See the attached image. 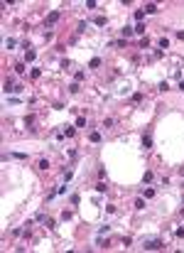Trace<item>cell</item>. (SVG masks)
<instances>
[{"mask_svg":"<svg viewBox=\"0 0 184 253\" xmlns=\"http://www.w3.org/2000/svg\"><path fill=\"white\" fill-rule=\"evenodd\" d=\"M165 248V243L160 241V238H152V241H145V251H160Z\"/></svg>","mask_w":184,"mask_h":253,"instance_id":"1","label":"cell"},{"mask_svg":"<svg viewBox=\"0 0 184 253\" xmlns=\"http://www.w3.org/2000/svg\"><path fill=\"white\" fill-rule=\"evenodd\" d=\"M142 148H145V150H150V148H152V135H142Z\"/></svg>","mask_w":184,"mask_h":253,"instance_id":"2","label":"cell"},{"mask_svg":"<svg viewBox=\"0 0 184 253\" xmlns=\"http://www.w3.org/2000/svg\"><path fill=\"white\" fill-rule=\"evenodd\" d=\"M57 20H59V10H54V12H49V15H47V22H49V25H54Z\"/></svg>","mask_w":184,"mask_h":253,"instance_id":"3","label":"cell"},{"mask_svg":"<svg viewBox=\"0 0 184 253\" xmlns=\"http://www.w3.org/2000/svg\"><path fill=\"white\" fill-rule=\"evenodd\" d=\"M152 12H157V5H155V3H147L145 5V15H152Z\"/></svg>","mask_w":184,"mask_h":253,"instance_id":"4","label":"cell"},{"mask_svg":"<svg viewBox=\"0 0 184 253\" xmlns=\"http://www.w3.org/2000/svg\"><path fill=\"white\" fill-rule=\"evenodd\" d=\"M25 59H27V61H35V59H37V52L27 49V52H25Z\"/></svg>","mask_w":184,"mask_h":253,"instance_id":"5","label":"cell"},{"mask_svg":"<svg viewBox=\"0 0 184 253\" xmlns=\"http://www.w3.org/2000/svg\"><path fill=\"white\" fill-rule=\"evenodd\" d=\"M88 140H91V143H101V133H98V130H93L91 135H88Z\"/></svg>","mask_w":184,"mask_h":253,"instance_id":"6","label":"cell"},{"mask_svg":"<svg viewBox=\"0 0 184 253\" xmlns=\"http://www.w3.org/2000/svg\"><path fill=\"white\" fill-rule=\"evenodd\" d=\"M106 189H108V184H106V182H98V184H96V192H98V194H103Z\"/></svg>","mask_w":184,"mask_h":253,"instance_id":"7","label":"cell"},{"mask_svg":"<svg viewBox=\"0 0 184 253\" xmlns=\"http://www.w3.org/2000/svg\"><path fill=\"white\" fill-rule=\"evenodd\" d=\"M133 32H135V30H133V27H128V25H125V27H123V37H133Z\"/></svg>","mask_w":184,"mask_h":253,"instance_id":"8","label":"cell"},{"mask_svg":"<svg viewBox=\"0 0 184 253\" xmlns=\"http://www.w3.org/2000/svg\"><path fill=\"white\" fill-rule=\"evenodd\" d=\"M74 133H76V128H71V125H66V128H64V135H66V138H71Z\"/></svg>","mask_w":184,"mask_h":253,"instance_id":"9","label":"cell"},{"mask_svg":"<svg viewBox=\"0 0 184 253\" xmlns=\"http://www.w3.org/2000/svg\"><path fill=\"white\" fill-rule=\"evenodd\" d=\"M142 194H145V199H152V197H155V189L147 187V189H142Z\"/></svg>","mask_w":184,"mask_h":253,"instance_id":"10","label":"cell"},{"mask_svg":"<svg viewBox=\"0 0 184 253\" xmlns=\"http://www.w3.org/2000/svg\"><path fill=\"white\" fill-rule=\"evenodd\" d=\"M135 20L142 22V20H145V10H135Z\"/></svg>","mask_w":184,"mask_h":253,"instance_id":"11","label":"cell"},{"mask_svg":"<svg viewBox=\"0 0 184 253\" xmlns=\"http://www.w3.org/2000/svg\"><path fill=\"white\" fill-rule=\"evenodd\" d=\"M93 22H96V25H98V27H106V17H103V15H98V17H96V20H93Z\"/></svg>","mask_w":184,"mask_h":253,"instance_id":"12","label":"cell"},{"mask_svg":"<svg viewBox=\"0 0 184 253\" xmlns=\"http://www.w3.org/2000/svg\"><path fill=\"white\" fill-rule=\"evenodd\" d=\"M167 47H169V39L162 37V39H160V49H167Z\"/></svg>","mask_w":184,"mask_h":253,"instance_id":"13","label":"cell"},{"mask_svg":"<svg viewBox=\"0 0 184 253\" xmlns=\"http://www.w3.org/2000/svg\"><path fill=\"white\" fill-rule=\"evenodd\" d=\"M88 66H91V69H98V66H101V59H98V57L91 59V64H88Z\"/></svg>","mask_w":184,"mask_h":253,"instance_id":"14","label":"cell"},{"mask_svg":"<svg viewBox=\"0 0 184 253\" xmlns=\"http://www.w3.org/2000/svg\"><path fill=\"white\" fill-rule=\"evenodd\" d=\"M135 32H138V35H145V25H142V22H138V27H135Z\"/></svg>","mask_w":184,"mask_h":253,"instance_id":"15","label":"cell"},{"mask_svg":"<svg viewBox=\"0 0 184 253\" xmlns=\"http://www.w3.org/2000/svg\"><path fill=\"white\" fill-rule=\"evenodd\" d=\"M74 79H76V81H84L86 74H84V71H76V74H74Z\"/></svg>","mask_w":184,"mask_h":253,"instance_id":"16","label":"cell"},{"mask_svg":"<svg viewBox=\"0 0 184 253\" xmlns=\"http://www.w3.org/2000/svg\"><path fill=\"white\" fill-rule=\"evenodd\" d=\"M69 91H71V93H79V81H74V84L69 86Z\"/></svg>","mask_w":184,"mask_h":253,"instance_id":"17","label":"cell"},{"mask_svg":"<svg viewBox=\"0 0 184 253\" xmlns=\"http://www.w3.org/2000/svg\"><path fill=\"white\" fill-rule=\"evenodd\" d=\"M86 125V118H84V115H81V118H76V128H84Z\"/></svg>","mask_w":184,"mask_h":253,"instance_id":"18","label":"cell"},{"mask_svg":"<svg viewBox=\"0 0 184 253\" xmlns=\"http://www.w3.org/2000/svg\"><path fill=\"white\" fill-rule=\"evenodd\" d=\"M15 71H17V74H25L27 69H25V64H15Z\"/></svg>","mask_w":184,"mask_h":253,"instance_id":"19","label":"cell"},{"mask_svg":"<svg viewBox=\"0 0 184 253\" xmlns=\"http://www.w3.org/2000/svg\"><path fill=\"white\" fill-rule=\"evenodd\" d=\"M17 42H15V39H5V47H8V49H12V47H15Z\"/></svg>","mask_w":184,"mask_h":253,"instance_id":"20","label":"cell"},{"mask_svg":"<svg viewBox=\"0 0 184 253\" xmlns=\"http://www.w3.org/2000/svg\"><path fill=\"white\" fill-rule=\"evenodd\" d=\"M39 170H49V162H47V160H39Z\"/></svg>","mask_w":184,"mask_h":253,"instance_id":"21","label":"cell"},{"mask_svg":"<svg viewBox=\"0 0 184 253\" xmlns=\"http://www.w3.org/2000/svg\"><path fill=\"white\" fill-rule=\"evenodd\" d=\"M135 209H145V202H142V199H135Z\"/></svg>","mask_w":184,"mask_h":253,"instance_id":"22","label":"cell"},{"mask_svg":"<svg viewBox=\"0 0 184 253\" xmlns=\"http://www.w3.org/2000/svg\"><path fill=\"white\" fill-rule=\"evenodd\" d=\"M140 47H142V49H145V47H150V39H147V37H142V39H140Z\"/></svg>","mask_w":184,"mask_h":253,"instance_id":"23","label":"cell"},{"mask_svg":"<svg viewBox=\"0 0 184 253\" xmlns=\"http://www.w3.org/2000/svg\"><path fill=\"white\" fill-rule=\"evenodd\" d=\"M96 243H98V248H106V246H108V238H106V241H103V238H98Z\"/></svg>","mask_w":184,"mask_h":253,"instance_id":"24","label":"cell"},{"mask_svg":"<svg viewBox=\"0 0 184 253\" xmlns=\"http://www.w3.org/2000/svg\"><path fill=\"white\" fill-rule=\"evenodd\" d=\"M174 236H177V238H184V229H177V231H174Z\"/></svg>","mask_w":184,"mask_h":253,"instance_id":"25","label":"cell"},{"mask_svg":"<svg viewBox=\"0 0 184 253\" xmlns=\"http://www.w3.org/2000/svg\"><path fill=\"white\" fill-rule=\"evenodd\" d=\"M177 39H184V32L179 30V32H177Z\"/></svg>","mask_w":184,"mask_h":253,"instance_id":"26","label":"cell"},{"mask_svg":"<svg viewBox=\"0 0 184 253\" xmlns=\"http://www.w3.org/2000/svg\"><path fill=\"white\" fill-rule=\"evenodd\" d=\"M179 91H184V81H179Z\"/></svg>","mask_w":184,"mask_h":253,"instance_id":"27","label":"cell"}]
</instances>
